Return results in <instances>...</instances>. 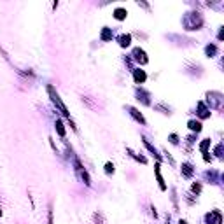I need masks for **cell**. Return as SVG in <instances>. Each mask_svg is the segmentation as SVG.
Listing matches in <instances>:
<instances>
[{
  "label": "cell",
  "instance_id": "obj_8",
  "mask_svg": "<svg viewBox=\"0 0 224 224\" xmlns=\"http://www.w3.org/2000/svg\"><path fill=\"white\" fill-rule=\"evenodd\" d=\"M130 110H131V116H133L137 121H140V123H145V121H144V117H142V114H138V110H135V109H131V107H130Z\"/></svg>",
  "mask_w": 224,
  "mask_h": 224
},
{
  "label": "cell",
  "instance_id": "obj_7",
  "mask_svg": "<svg viewBox=\"0 0 224 224\" xmlns=\"http://www.w3.org/2000/svg\"><path fill=\"white\" fill-rule=\"evenodd\" d=\"M182 172H184V175H186V177H191V175H193V168H191V165H189V163H186V165L182 166Z\"/></svg>",
  "mask_w": 224,
  "mask_h": 224
},
{
  "label": "cell",
  "instance_id": "obj_5",
  "mask_svg": "<svg viewBox=\"0 0 224 224\" xmlns=\"http://www.w3.org/2000/svg\"><path fill=\"white\" fill-rule=\"evenodd\" d=\"M114 18L116 19H124L126 18V11L124 9H116L114 11Z\"/></svg>",
  "mask_w": 224,
  "mask_h": 224
},
{
  "label": "cell",
  "instance_id": "obj_1",
  "mask_svg": "<svg viewBox=\"0 0 224 224\" xmlns=\"http://www.w3.org/2000/svg\"><path fill=\"white\" fill-rule=\"evenodd\" d=\"M47 89H49V95H51V98H53V102H54V103L58 105V109H60V110H61V112H63L65 116H68V112H67V107H65V105L61 103V100H60V96H58V93H54V89H53L51 86H49Z\"/></svg>",
  "mask_w": 224,
  "mask_h": 224
},
{
  "label": "cell",
  "instance_id": "obj_4",
  "mask_svg": "<svg viewBox=\"0 0 224 224\" xmlns=\"http://www.w3.org/2000/svg\"><path fill=\"white\" fill-rule=\"evenodd\" d=\"M130 42H131V37H130V35H121V37H119V44H121L123 47L130 46Z\"/></svg>",
  "mask_w": 224,
  "mask_h": 224
},
{
  "label": "cell",
  "instance_id": "obj_12",
  "mask_svg": "<svg viewBox=\"0 0 224 224\" xmlns=\"http://www.w3.org/2000/svg\"><path fill=\"white\" fill-rule=\"evenodd\" d=\"M102 39H103V40H109V39H110V32H109V30H103Z\"/></svg>",
  "mask_w": 224,
  "mask_h": 224
},
{
  "label": "cell",
  "instance_id": "obj_3",
  "mask_svg": "<svg viewBox=\"0 0 224 224\" xmlns=\"http://www.w3.org/2000/svg\"><path fill=\"white\" fill-rule=\"evenodd\" d=\"M133 75H135V81H137V82H144V81H145V72H144V70H135Z\"/></svg>",
  "mask_w": 224,
  "mask_h": 224
},
{
  "label": "cell",
  "instance_id": "obj_13",
  "mask_svg": "<svg viewBox=\"0 0 224 224\" xmlns=\"http://www.w3.org/2000/svg\"><path fill=\"white\" fill-rule=\"evenodd\" d=\"M179 224H187V223H186V221H180V223H179Z\"/></svg>",
  "mask_w": 224,
  "mask_h": 224
},
{
  "label": "cell",
  "instance_id": "obj_6",
  "mask_svg": "<svg viewBox=\"0 0 224 224\" xmlns=\"http://www.w3.org/2000/svg\"><path fill=\"white\" fill-rule=\"evenodd\" d=\"M189 128H191L193 131H202V123H198V121H189Z\"/></svg>",
  "mask_w": 224,
  "mask_h": 224
},
{
  "label": "cell",
  "instance_id": "obj_2",
  "mask_svg": "<svg viewBox=\"0 0 224 224\" xmlns=\"http://www.w3.org/2000/svg\"><path fill=\"white\" fill-rule=\"evenodd\" d=\"M207 219H209V223L210 224H221L223 223V216H221V212H210V214L207 216Z\"/></svg>",
  "mask_w": 224,
  "mask_h": 224
},
{
  "label": "cell",
  "instance_id": "obj_11",
  "mask_svg": "<svg viewBox=\"0 0 224 224\" xmlns=\"http://www.w3.org/2000/svg\"><path fill=\"white\" fill-rule=\"evenodd\" d=\"M105 170H107V173H114V165L112 163H107L105 165Z\"/></svg>",
  "mask_w": 224,
  "mask_h": 224
},
{
  "label": "cell",
  "instance_id": "obj_10",
  "mask_svg": "<svg viewBox=\"0 0 224 224\" xmlns=\"http://www.w3.org/2000/svg\"><path fill=\"white\" fill-rule=\"evenodd\" d=\"M216 51H217V47L216 46H207V54H216Z\"/></svg>",
  "mask_w": 224,
  "mask_h": 224
},
{
  "label": "cell",
  "instance_id": "obj_9",
  "mask_svg": "<svg viewBox=\"0 0 224 224\" xmlns=\"http://www.w3.org/2000/svg\"><path fill=\"white\" fill-rule=\"evenodd\" d=\"M56 130H58V133L63 137L65 135V130H63V124H61V121H56Z\"/></svg>",
  "mask_w": 224,
  "mask_h": 224
}]
</instances>
